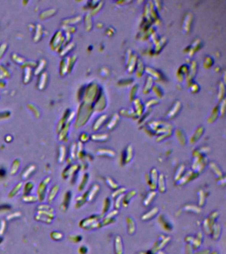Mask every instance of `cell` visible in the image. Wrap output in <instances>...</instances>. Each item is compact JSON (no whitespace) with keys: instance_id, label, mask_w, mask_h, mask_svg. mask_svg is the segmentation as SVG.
Returning <instances> with one entry per match:
<instances>
[{"instance_id":"7402d4cb","label":"cell","mask_w":226,"mask_h":254,"mask_svg":"<svg viewBox=\"0 0 226 254\" xmlns=\"http://www.w3.org/2000/svg\"><path fill=\"white\" fill-rule=\"evenodd\" d=\"M21 187H22V183H19L17 185H15V187L13 188V190H12L10 192V195H9V197H14V196L17 193V192L20 190Z\"/></svg>"},{"instance_id":"7a4b0ae2","label":"cell","mask_w":226,"mask_h":254,"mask_svg":"<svg viewBox=\"0 0 226 254\" xmlns=\"http://www.w3.org/2000/svg\"><path fill=\"white\" fill-rule=\"evenodd\" d=\"M50 177H47V178L45 179L43 181H42L40 185H39L38 188H37V195L38 196V199L42 201L44 200L45 197V193H46V189H47V186L48 185V183H49L50 182Z\"/></svg>"},{"instance_id":"5bb4252c","label":"cell","mask_w":226,"mask_h":254,"mask_svg":"<svg viewBox=\"0 0 226 254\" xmlns=\"http://www.w3.org/2000/svg\"><path fill=\"white\" fill-rule=\"evenodd\" d=\"M71 192H66L65 194V197H64V199L62 201V207L63 208L64 210H66V209L68 208L70 202H71Z\"/></svg>"},{"instance_id":"277c9868","label":"cell","mask_w":226,"mask_h":254,"mask_svg":"<svg viewBox=\"0 0 226 254\" xmlns=\"http://www.w3.org/2000/svg\"><path fill=\"white\" fill-rule=\"evenodd\" d=\"M99 190H100V186L98 185H94L92 187H91L90 190L89 191H88L87 193H85V195H84V198H85V201L92 200Z\"/></svg>"},{"instance_id":"2e32d148","label":"cell","mask_w":226,"mask_h":254,"mask_svg":"<svg viewBox=\"0 0 226 254\" xmlns=\"http://www.w3.org/2000/svg\"><path fill=\"white\" fill-rule=\"evenodd\" d=\"M106 182L107 183V185H108L109 187H110L112 189H114V190H116V189H117L119 188V187H120L117 183L115 181V180L111 178L110 177H106Z\"/></svg>"},{"instance_id":"4316f807","label":"cell","mask_w":226,"mask_h":254,"mask_svg":"<svg viewBox=\"0 0 226 254\" xmlns=\"http://www.w3.org/2000/svg\"><path fill=\"white\" fill-rule=\"evenodd\" d=\"M122 198H123V196H122V195H120V196H118V197H117V200H118V201H120V200L122 201ZM115 209H119V207H120V202H119V201H115Z\"/></svg>"},{"instance_id":"ba28073f","label":"cell","mask_w":226,"mask_h":254,"mask_svg":"<svg viewBox=\"0 0 226 254\" xmlns=\"http://www.w3.org/2000/svg\"><path fill=\"white\" fill-rule=\"evenodd\" d=\"M36 170V167L34 166V165H30L29 167H27L26 169L23 171V174H22V177L23 179H28L29 177L31 176L32 173H33V172L35 171Z\"/></svg>"},{"instance_id":"3957f363","label":"cell","mask_w":226,"mask_h":254,"mask_svg":"<svg viewBox=\"0 0 226 254\" xmlns=\"http://www.w3.org/2000/svg\"><path fill=\"white\" fill-rule=\"evenodd\" d=\"M157 181H158V172L155 168L151 169L150 171L149 180H148L149 185L152 191H155L157 189Z\"/></svg>"},{"instance_id":"44dd1931","label":"cell","mask_w":226,"mask_h":254,"mask_svg":"<svg viewBox=\"0 0 226 254\" xmlns=\"http://www.w3.org/2000/svg\"><path fill=\"white\" fill-rule=\"evenodd\" d=\"M33 187H34V185L31 182H28L26 183L25 187H24V194H25V195H29L33 189Z\"/></svg>"},{"instance_id":"9a60e30c","label":"cell","mask_w":226,"mask_h":254,"mask_svg":"<svg viewBox=\"0 0 226 254\" xmlns=\"http://www.w3.org/2000/svg\"><path fill=\"white\" fill-rule=\"evenodd\" d=\"M156 196V191H151L146 196L145 199L143 202V204L145 206H148L151 203V202L153 201Z\"/></svg>"},{"instance_id":"cb8c5ba5","label":"cell","mask_w":226,"mask_h":254,"mask_svg":"<svg viewBox=\"0 0 226 254\" xmlns=\"http://www.w3.org/2000/svg\"><path fill=\"white\" fill-rule=\"evenodd\" d=\"M88 174L87 173L84 174L83 178H82V181L80 185V187H79V189H80V190H82V189L84 188L85 185H86V183L88 182Z\"/></svg>"},{"instance_id":"7c38bea8","label":"cell","mask_w":226,"mask_h":254,"mask_svg":"<svg viewBox=\"0 0 226 254\" xmlns=\"http://www.w3.org/2000/svg\"><path fill=\"white\" fill-rule=\"evenodd\" d=\"M136 192L135 191H132L128 193L126 195V197H124V199L122 200V203H123V206L126 207L129 203V201L131 200V198L134 197V196L135 195Z\"/></svg>"},{"instance_id":"d6986e66","label":"cell","mask_w":226,"mask_h":254,"mask_svg":"<svg viewBox=\"0 0 226 254\" xmlns=\"http://www.w3.org/2000/svg\"><path fill=\"white\" fill-rule=\"evenodd\" d=\"M111 204V201L110 198H106V199L105 200L104 203H103V210H102V215H104L106 213H108V211L109 209V207H110Z\"/></svg>"},{"instance_id":"e0dca14e","label":"cell","mask_w":226,"mask_h":254,"mask_svg":"<svg viewBox=\"0 0 226 254\" xmlns=\"http://www.w3.org/2000/svg\"><path fill=\"white\" fill-rule=\"evenodd\" d=\"M91 139H92L93 140H95V141L103 142L108 139V134H94V135L91 136Z\"/></svg>"},{"instance_id":"8992f818","label":"cell","mask_w":226,"mask_h":254,"mask_svg":"<svg viewBox=\"0 0 226 254\" xmlns=\"http://www.w3.org/2000/svg\"><path fill=\"white\" fill-rule=\"evenodd\" d=\"M158 210H159L158 208L155 207L152 209L149 210L148 213H146L145 214V215H143L141 218L143 220H144V221H146V220H151L152 218H153L154 217L158 214Z\"/></svg>"},{"instance_id":"603a6c76","label":"cell","mask_w":226,"mask_h":254,"mask_svg":"<svg viewBox=\"0 0 226 254\" xmlns=\"http://www.w3.org/2000/svg\"><path fill=\"white\" fill-rule=\"evenodd\" d=\"M184 169H185L184 166H180V167L178 169V171H177V173L176 174V176H175L176 181H178V180L180 179V178H181V177H182V173L184 171Z\"/></svg>"},{"instance_id":"d4e9b609","label":"cell","mask_w":226,"mask_h":254,"mask_svg":"<svg viewBox=\"0 0 226 254\" xmlns=\"http://www.w3.org/2000/svg\"><path fill=\"white\" fill-rule=\"evenodd\" d=\"M62 234L60 233V232H53L51 233V237L53 238V239L56 240H61L62 238Z\"/></svg>"},{"instance_id":"484cf974","label":"cell","mask_w":226,"mask_h":254,"mask_svg":"<svg viewBox=\"0 0 226 254\" xmlns=\"http://www.w3.org/2000/svg\"><path fill=\"white\" fill-rule=\"evenodd\" d=\"M6 227H7V224H6V222L4 220H1L0 221V235H2L5 232Z\"/></svg>"},{"instance_id":"4fadbf2b","label":"cell","mask_w":226,"mask_h":254,"mask_svg":"<svg viewBox=\"0 0 226 254\" xmlns=\"http://www.w3.org/2000/svg\"><path fill=\"white\" fill-rule=\"evenodd\" d=\"M59 188L57 185L54 186L52 187L49 192V194L48 195V201L49 202V203H51V202L54 200V198H55L56 195L58 193V191H59Z\"/></svg>"},{"instance_id":"9c48e42d","label":"cell","mask_w":226,"mask_h":254,"mask_svg":"<svg viewBox=\"0 0 226 254\" xmlns=\"http://www.w3.org/2000/svg\"><path fill=\"white\" fill-rule=\"evenodd\" d=\"M158 189L161 193H164L166 191V183H165V179L163 174H161L158 177Z\"/></svg>"},{"instance_id":"83f0119b","label":"cell","mask_w":226,"mask_h":254,"mask_svg":"<svg viewBox=\"0 0 226 254\" xmlns=\"http://www.w3.org/2000/svg\"><path fill=\"white\" fill-rule=\"evenodd\" d=\"M11 207L8 204H3V205L0 206V210H10Z\"/></svg>"},{"instance_id":"8fae6325","label":"cell","mask_w":226,"mask_h":254,"mask_svg":"<svg viewBox=\"0 0 226 254\" xmlns=\"http://www.w3.org/2000/svg\"><path fill=\"white\" fill-rule=\"evenodd\" d=\"M97 154L98 156H108L109 158H113L115 155V153L114 151L110 150L102 149L97 152Z\"/></svg>"},{"instance_id":"52a82bcc","label":"cell","mask_w":226,"mask_h":254,"mask_svg":"<svg viewBox=\"0 0 226 254\" xmlns=\"http://www.w3.org/2000/svg\"><path fill=\"white\" fill-rule=\"evenodd\" d=\"M126 222L127 225V232L129 234H133L135 231V223L134 220L131 217L128 216L126 218Z\"/></svg>"},{"instance_id":"f1b7e54d","label":"cell","mask_w":226,"mask_h":254,"mask_svg":"<svg viewBox=\"0 0 226 254\" xmlns=\"http://www.w3.org/2000/svg\"><path fill=\"white\" fill-rule=\"evenodd\" d=\"M6 175V171L4 169H2L1 168L0 169V177H5Z\"/></svg>"},{"instance_id":"ac0fdd59","label":"cell","mask_w":226,"mask_h":254,"mask_svg":"<svg viewBox=\"0 0 226 254\" xmlns=\"http://www.w3.org/2000/svg\"><path fill=\"white\" fill-rule=\"evenodd\" d=\"M20 166V162L19 160H15L13 161V164H12V166L11 167V173L13 174V175H15V173L17 172L18 170H19Z\"/></svg>"},{"instance_id":"6da1fadb","label":"cell","mask_w":226,"mask_h":254,"mask_svg":"<svg viewBox=\"0 0 226 254\" xmlns=\"http://www.w3.org/2000/svg\"><path fill=\"white\" fill-rule=\"evenodd\" d=\"M82 228L93 229L94 228H100L102 226L100 218L97 216H92L90 218L84 219L80 223Z\"/></svg>"},{"instance_id":"5b68a950","label":"cell","mask_w":226,"mask_h":254,"mask_svg":"<svg viewBox=\"0 0 226 254\" xmlns=\"http://www.w3.org/2000/svg\"><path fill=\"white\" fill-rule=\"evenodd\" d=\"M133 156V148L131 146H129L127 148L126 150H125L124 153L123 154V158L122 160L123 161L124 164H127L129 163L131 160H132Z\"/></svg>"},{"instance_id":"ffe728a7","label":"cell","mask_w":226,"mask_h":254,"mask_svg":"<svg viewBox=\"0 0 226 254\" xmlns=\"http://www.w3.org/2000/svg\"><path fill=\"white\" fill-rule=\"evenodd\" d=\"M23 200L24 202H25V203H35V202L38 200V198H36L35 196H32V195H24V197H23Z\"/></svg>"},{"instance_id":"30bf717a","label":"cell","mask_w":226,"mask_h":254,"mask_svg":"<svg viewBox=\"0 0 226 254\" xmlns=\"http://www.w3.org/2000/svg\"><path fill=\"white\" fill-rule=\"evenodd\" d=\"M115 250L116 254H123V244H122V241L121 237L117 235L115 238Z\"/></svg>"}]
</instances>
